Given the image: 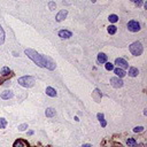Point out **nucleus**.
<instances>
[{"mask_svg":"<svg viewBox=\"0 0 147 147\" xmlns=\"http://www.w3.org/2000/svg\"><path fill=\"white\" fill-rule=\"evenodd\" d=\"M134 3H136V6H137V7H140L141 5H143V0H136Z\"/></svg>","mask_w":147,"mask_h":147,"instance_id":"nucleus-27","label":"nucleus"},{"mask_svg":"<svg viewBox=\"0 0 147 147\" xmlns=\"http://www.w3.org/2000/svg\"><path fill=\"white\" fill-rule=\"evenodd\" d=\"M13 147H29V145H28V143L25 140H23V139H17V140L14 143Z\"/></svg>","mask_w":147,"mask_h":147,"instance_id":"nucleus-9","label":"nucleus"},{"mask_svg":"<svg viewBox=\"0 0 147 147\" xmlns=\"http://www.w3.org/2000/svg\"><path fill=\"white\" fill-rule=\"evenodd\" d=\"M7 125V121L5 118H0V129H5Z\"/></svg>","mask_w":147,"mask_h":147,"instance_id":"nucleus-22","label":"nucleus"},{"mask_svg":"<svg viewBox=\"0 0 147 147\" xmlns=\"http://www.w3.org/2000/svg\"><path fill=\"white\" fill-rule=\"evenodd\" d=\"M95 1H97V0H91V2H92V3H94Z\"/></svg>","mask_w":147,"mask_h":147,"instance_id":"nucleus-33","label":"nucleus"},{"mask_svg":"<svg viewBox=\"0 0 147 147\" xmlns=\"http://www.w3.org/2000/svg\"><path fill=\"white\" fill-rule=\"evenodd\" d=\"M5 41V31H3L2 27L0 25V45H2Z\"/></svg>","mask_w":147,"mask_h":147,"instance_id":"nucleus-16","label":"nucleus"},{"mask_svg":"<svg viewBox=\"0 0 147 147\" xmlns=\"http://www.w3.org/2000/svg\"><path fill=\"white\" fill-rule=\"evenodd\" d=\"M25 129H28V124H21V125H18V130L20 131H24Z\"/></svg>","mask_w":147,"mask_h":147,"instance_id":"nucleus-25","label":"nucleus"},{"mask_svg":"<svg viewBox=\"0 0 147 147\" xmlns=\"http://www.w3.org/2000/svg\"><path fill=\"white\" fill-rule=\"evenodd\" d=\"M127 144L129 147H136L137 146V141L134 140V139H132V138H130V139L127 140Z\"/></svg>","mask_w":147,"mask_h":147,"instance_id":"nucleus-18","label":"nucleus"},{"mask_svg":"<svg viewBox=\"0 0 147 147\" xmlns=\"http://www.w3.org/2000/svg\"><path fill=\"white\" fill-rule=\"evenodd\" d=\"M71 36H73V34H71L70 31H68V30H61V31H59V37L63 38V39H68V38H70Z\"/></svg>","mask_w":147,"mask_h":147,"instance_id":"nucleus-10","label":"nucleus"},{"mask_svg":"<svg viewBox=\"0 0 147 147\" xmlns=\"http://www.w3.org/2000/svg\"><path fill=\"white\" fill-rule=\"evenodd\" d=\"M97 116H98V120L100 121V122H101V121H104V114H100V113H99Z\"/></svg>","mask_w":147,"mask_h":147,"instance_id":"nucleus-28","label":"nucleus"},{"mask_svg":"<svg viewBox=\"0 0 147 147\" xmlns=\"http://www.w3.org/2000/svg\"><path fill=\"white\" fill-rule=\"evenodd\" d=\"M28 134H29V136H31V134H34V131H29V132H28Z\"/></svg>","mask_w":147,"mask_h":147,"instance_id":"nucleus-32","label":"nucleus"},{"mask_svg":"<svg viewBox=\"0 0 147 147\" xmlns=\"http://www.w3.org/2000/svg\"><path fill=\"white\" fill-rule=\"evenodd\" d=\"M105 67H106V69H107V70H113V69H114V64H111L110 62H106Z\"/></svg>","mask_w":147,"mask_h":147,"instance_id":"nucleus-23","label":"nucleus"},{"mask_svg":"<svg viewBox=\"0 0 147 147\" xmlns=\"http://www.w3.org/2000/svg\"><path fill=\"white\" fill-rule=\"evenodd\" d=\"M113 147H123V146H122V145H120V144H114Z\"/></svg>","mask_w":147,"mask_h":147,"instance_id":"nucleus-30","label":"nucleus"},{"mask_svg":"<svg viewBox=\"0 0 147 147\" xmlns=\"http://www.w3.org/2000/svg\"><path fill=\"white\" fill-rule=\"evenodd\" d=\"M18 84L23 87H32L35 85V78L31 76H23L18 78Z\"/></svg>","mask_w":147,"mask_h":147,"instance_id":"nucleus-3","label":"nucleus"},{"mask_svg":"<svg viewBox=\"0 0 147 147\" xmlns=\"http://www.w3.org/2000/svg\"><path fill=\"white\" fill-rule=\"evenodd\" d=\"M138 74H139V71H138L137 68L131 67L130 69H129V75H130L131 77H136V76H138Z\"/></svg>","mask_w":147,"mask_h":147,"instance_id":"nucleus-15","label":"nucleus"},{"mask_svg":"<svg viewBox=\"0 0 147 147\" xmlns=\"http://www.w3.org/2000/svg\"><path fill=\"white\" fill-rule=\"evenodd\" d=\"M128 29L131 32H138L140 30V24L138 23L137 21H129L128 22Z\"/></svg>","mask_w":147,"mask_h":147,"instance_id":"nucleus-4","label":"nucleus"},{"mask_svg":"<svg viewBox=\"0 0 147 147\" xmlns=\"http://www.w3.org/2000/svg\"><path fill=\"white\" fill-rule=\"evenodd\" d=\"M98 62L99 63H106L107 62V55L105 53H99L98 54Z\"/></svg>","mask_w":147,"mask_h":147,"instance_id":"nucleus-11","label":"nucleus"},{"mask_svg":"<svg viewBox=\"0 0 147 147\" xmlns=\"http://www.w3.org/2000/svg\"><path fill=\"white\" fill-rule=\"evenodd\" d=\"M45 115H46V117H53L55 115V109L54 108H47L46 111H45Z\"/></svg>","mask_w":147,"mask_h":147,"instance_id":"nucleus-14","label":"nucleus"},{"mask_svg":"<svg viewBox=\"0 0 147 147\" xmlns=\"http://www.w3.org/2000/svg\"><path fill=\"white\" fill-rule=\"evenodd\" d=\"M24 53L27 54L38 67L46 68V55H41V54L37 53L36 51L31 50V48H27V50L24 51Z\"/></svg>","mask_w":147,"mask_h":147,"instance_id":"nucleus-1","label":"nucleus"},{"mask_svg":"<svg viewBox=\"0 0 147 147\" xmlns=\"http://www.w3.org/2000/svg\"><path fill=\"white\" fill-rule=\"evenodd\" d=\"M10 73H12L10 69L9 68H7V67H3L2 69H1V75H2V76H8Z\"/></svg>","mask_w":147,"mask_h":147,"instance_id":"nucleus-19","label":"nucleus"},{"mask_svg":"<svg viewBox=\"0 0 147 147\" xmlns=\"http://www.w3.org/2000/svg\"><path fill=\"white\" fill-rule=\"evenodd\" d=\"M131 1H133V2H134V1H136V0H131Z\"/></svg>","mask_w":147,"mask_h":147,"instance_id":"nucleus-34","label":"nucleus"},{"mask_svg":"<svg viewBox=\"0 0 147 147\" xmlns=\"http://www.w3.org/2000/svg\"><path fill=\"white\" fill-rule=\"evenodd\" d=\"M115 64H117L118 68H121V69H127V68H129L128 62L124 60V59H121V57H118V59L115 60Z\"/></svg>","mask_w":147,"mask_h":147,"instance_id":"nucleus-6","label":"nucleus"},{"mask_svg":"<svg viewBox=\"0 0 147 147\" xmlns=\"http://www.w3.org/2000/svg\"><path fill=\"white\" fill-rule=\"evenodd\" d=\"M108 20H109L111 23H115V22H117V21H118V16H117V15H115V14H111V15H109Z\"/></svg>","mask_w":147,"mask_h":147,"instance_id":"nucleus-20","label":"nucleus"},{"mask_svg":"<svg viewBox=\"0 0 147 147\" xmlns=\"http://www.w3.org/2000/svg\"><path fill=\"white\" fill-rule=\"evenodd\" d=\"M110 85L115 89H120L123 86V80L120 77H113V78H110Z\"/></svg>","mask_w":147,"mask_h":147,"instance_id":"nucleus-5","label":"nucleus"},{"mask_svg":"<svg viewBox=\"0 0 147 147\" xmlns=\"http://www.w3.org/2000/svg\"><path fill=\"white\" fill-rule=\"evenodd\" d=\"M82 147H92V146H91L90 144H84V145H83V146H82Z\"/></svg>","mask_w":147,"mask_h":147,"instance_id":"nucleus-31","label":"nucleus"},{"mask_svg":"<svg viewBox=\"0 0 147 147\" xmlns=\"http://www.w3.org/2000/svg\"><path fill=\"white\" fill-rule=\"evenodd\" d=\"M67 15H68V12L66 9H62V10H60L59 13L56 14V21L57 22H61V21H63L66 17H67Z\"/></svg>","mask_w":147,"mask_h":147,"instance_id":"nucleus-7","label":"nucleus"},{"mask_svg":"<svg viewBox=\"0 0 147 147\" xmlns=\"http://www.w3.org/2000/svg\"><path fill=\"white\" fill-rule=\"evenodd\" d=\"M143 131H144V128L143 127H136L133 129V132H136V133L137 132H143Z\"/></svg>","mask_w":147,"mask_h":147,"instance_id":"nucleus-24","label":"nucleus"},{"mask_svg":"<svg viewBox=\"0 0 147 147\" xmlns=\"http://www.w3.org/2000/svg\"><path fill=\"white\" fill-rule=\"evenodd\" d=\"M100 123H101V127H104V128L106 127V124H107V123H106V121H105V120H104V121H101Z\"/></svg>","mask_w":147,"mask_h":147,"instance_id":"nucleus-29","label":"nucleus"},{"mask_svg":"<svg viewBox=\"0 0 147 147\" xmlns=\"http://www.w3.org/2000/svg\"><path fill=\"white\" fill-rule=\"evenodd\" d=\"M114 73L116 74V76H117V77H121V78H122V77H124L125 75H127V73L124 71V69H121V68H116V69L114 70Z\"/></svg>","mask_w":147,"mask_h":147,"instance_id":"nucleus-13","label":"nucleus"},{"mask_svg":"<svg viewBox=\"0 0 147 147\" xmlns=\"http://www.w3.org/2000/svg\"><path fill=\"white\" fill-rule=\"evenodd\" d=\"M94 99H95V101H99L100 100V98H101V94H100V92H99V90H95L94 91Z\"/></svg>","mask_w":147,"mask_h":147,"instance_id":"nucleus-21","label":"nucleus"},{"mask_svg":"<svg viewBox=\"0 0 147 147\" xmlns=\"http://www.w3.org/2000/svg\"><path fill=\"white\" fill-rule=\"evenodd\" d=\"M0 97H1V99H3V100H8L10 98H13V92L9 90H6V91H3V92H1Z\"/></svg>","mask_w":147,"mask_h":147,"instance_id":"nucleus-8","label":"nucleus"},{"mask_svg":"<svg viewBox=\"0 0 147 147\" xmlns=\"http://www.w3.org/2000/svg\"><path fill=\"white\" fill-rule=\"evenodd\" d=\"M107 31H108V34H110V35H115L116 34V31H117V28L115 27V25H109Z\"/></svg>","mask_w":147,"mask_h":147,"instance_id":"nucleus-17","label":"nucleus"},{"mask_svg":"<svg viewBox=\"0 0 147 147\" xmlns=\"http://www.w3.org/2000/svg\"><path fill=\"white\" fill-rule=\"evenodd\" d=\"M129 48H130L131 54H132V55H136V56L141 55L143 52H144V47H143L141 43H139V41H134L133 44H131Z\"/></svg>","mask_w":147,"mask_h":147,"instance_id":"nucleus-2","label":"nucleus"},{"mask_svg":"<svg viewBox=\"0 0 147 147\" xmlns=\"http://www.w3.org/2000/svg\"><path fill=\"white\" fill-rule=\"evenodd\" d=\"M48 6H50V9H51V10H54V9H55V6H56V5H55V2L51 1V2L48 3Z\"/></svg>","mask_w":147,"mask_h":147,"instance_id":"nucleus-26","label":"nucleus"},{"mask_svg":"<svg viewBox=\"0 0 147 147\" xmlns=\"http://www.w3.org/2000/svg\"><path fill=\"white\" fill-rule=\"evenodd\" d=\"M46 94L47 95H50V97H52V98H54V97H56V91L54 90L53 87L48 86V87H46Z\"/></svg>","mask_w":147,"mask_h":147,"instance_id":"nucleus-12","label":"nucleus"}]
</instances>
